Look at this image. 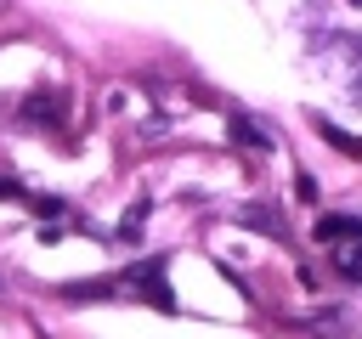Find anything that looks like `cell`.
<instances>
[{"instance_id":"6da1fadb","label":"cell","mask_w":362,"mask_h":339,"mask_svg":"<svg viewBox=\"0 0 362 339\" xmlns=\"http://www.w3.org/2000/svg\"><path fill=\"white\" fill-rule=\"evenodd\" d=\"M124 288L147 294L158 311H175V299H170V288H164V260H141V266H130V271H124Z\"/></svg>"},{"instance_id":"7a4b0ae2","label":"cell","mask_w":362,"mask_h":339,"mask_svg":"<svg viewBox=\"0 0 362 339\" xmlns=\"http://www.w3.org/2000/svg\"><path fill=\"white\" fill-rule=\"evenodd\" d=\"M334 266H339V277L362 282V232H356V237H339V243H334Z\"/></svg>"},{"instance_id":"3957f363","label":"cell","mask_w":362,"mask_h":339,"mask_svg":"<svg viewBox=\"0 0 362 339\" xmlns=\"http://www.w3.org/2000/svg\"><path fill=\"white\" fill-rule=\"evenodd\" d=\"M362 232V215H322L317 220V237L322 243H339V237H356Z\"/></svg>"},{"instance_id":"277c9868","label":"cell","mask_w":362,"mask_h":339,"mask_svg":"<svg viewBox=\"0 0 362 339\" xmlns=\"http://www.w3.org/2000/svg\"><path fill=\"white\" fill-rule=\"evenodd\" d=\"M243 226H260V232H272V237H288V226H283L272 209H243Z\"/></svg>"},{"instance_id":"5b68a950","label":"cell","mask_w":362,"mask_h":339,"mask_svg":"<svg viewBox=\"0 0 362 339\" xmlns=\"http://www.w3.org/2000/svg\"><path fill=\"white\" fill-rule=\"evenodd\" d=\"M317 130H322L334 147H345L351 158H362V136H345V130H339V124H328V119H317Z\"/></svg>"},{"instance_id":"8992f818","label":"cell","mask_w":362,"mask_h":339,"mask_svg":"<svg viewBox=\"0 0 362 339\" xmlns=\"http://www.w3.org/2000/svg\"><path fill=\"white\" fill-rule=\"evenodd\" d=\"M232 136H238V141H249V147H272V136H266V130H255L249 119H238V124H232Z\"/></svg>"},{"instance_id":"52a82bcc","label":"cell","mask_w":362,"mask_h":339,"mask_svg":"<svg viewBox=\"0 0 362 339\" xmlns=\"http://www.w3.org/2000/svg\"><path fill=\"white\" fill-rule=\"evenodd\" d=\"M0 198H23V186H17L11 175H0Z\"/></svg>"},{"instance_id":"ba28073f","label":"cell","mask_w":362,"mask_h":339,"mask_svg":"<svg viewBox=\"0 0 362 339\" xmlns=\"http://www.w3.org/2000/svg\"><path fill=\"white\" fill-rule=\"evenodd\" d=\"M351 6H362V0H351Z\"/></svg>"}]
</instances>
